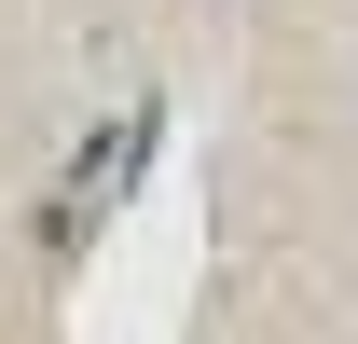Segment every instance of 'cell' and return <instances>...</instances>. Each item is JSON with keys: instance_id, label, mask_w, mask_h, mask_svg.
<instances>
[{"instance_id": "cell-1", "label": "cell", "mask_w": 358, "mask_h": 344, "mask_svg": "<svg viewBox=\"0 0 358 344\" xmlns=\"http://www.w3.org/2000/svg\"><path fill=\"white\" fill-rule=\"evenodd\" d=\"M138 152H152V124H110V138H96V152H83V179H69V193L42 207V248H83L96 220H110V193L138 179Z\"/></svg>"}]
</instances>
